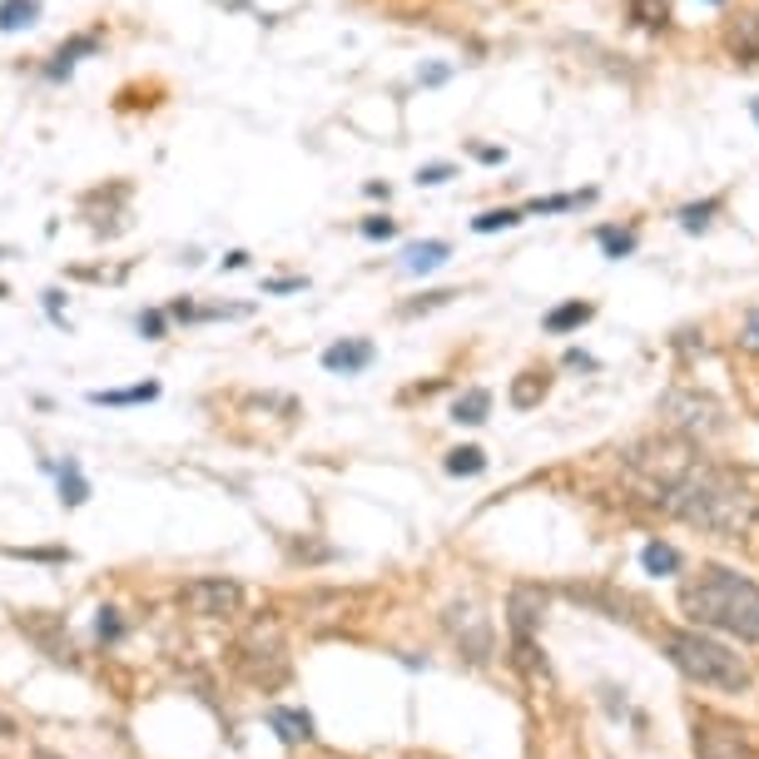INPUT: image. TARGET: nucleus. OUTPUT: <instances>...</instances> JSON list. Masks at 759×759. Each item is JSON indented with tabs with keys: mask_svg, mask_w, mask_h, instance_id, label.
<instances>
[{
	"mask_svg": "<svg viewBox=\"0 0 759 759\" xmlns=\"http://www.w3.org/2000/svg\"><path fill=\"white\" fill-rule=\"evenodd\" d=\"M373 358H378V348H373L368 338H338L333 348H323V368H328V373H343V378L373 368Z\"/></svg>",
	"mask_w": 759,
	"mask_h": 759,
	"instance_id": "nucleus-6",
	"label": "nucleus"
},
{
	"mask_svg": "<svg viewBox=\"0 0 759 759\" xmlns=\"http://www.w3.org/2000/svg\"><path fill=\"white\" fill-rule=\"evenodd\" d=\"M100 50V40L95 35H75L70 45H60V55H55V65H50V80H60V75H70V65H75V55H95Z\"/></svg>",
	"mask_w": 759,
	"mask_h": 759,
	"instance_id": "nucleus-21",
	"label": "nucleus"
},
{
	"mask_svg": "<svg viewBox=\"0 0 759 759\" xmlns=\"http://www.w3.org/2000/svg\"><path fill=\"white\" fill-rule=\"evenodd\" d=\"M635 472L650 477L655 506L710 536H745L759 521L755 492L700 457H635Z\"/></svg>",
	"mask_w": 759,
	"mask_h": 759,
	"instance_id": "nucleus-1",
	"label": "nucleus"
},
{
	"mask_svg": "<svg viewBox=\"0 0 759 759\" xmlns=\"http://www.w3.org/2000/svg\"><path fill=\"white\" fill-rule=\"evenodd\" d=\"M457 169L452 164H427V169H417V184H447Z\"/></svg>",
	"mask_w": 759,
	"mask_h": 759,
	"instance_id": "nucleus-29",
	"label": "nucleus"
},
{
	"mask_svg": "<svg viewBox=\"0 0 759 759\" xmlns=\"http://www.w3.org/2000/svg\"><path fill=\"white\" fill-rule=\"evenodd\" d=\"M566 368H596V358H586L581 348H571V353H566Z\"/></svg>",
	"mask_w": 759,
	"mask_h": 759,
	"instance_id": "nucleus-34",
	"label": "nucleus"
},
{
	"mask_svg": "<svg viewBox=\"0 0 759 759\" xmlns=\"http://www.w3.org/2000/svg\"><path fill=\"white\" fill-rule=\"evenodd\" d=\"M159 382H139V387H115V392H90L95 407H134V402H154Z\"/></svg>",
	"mask_w": 759,
	"mask_h": 759,
	"instance_id": "nucleus-13",
	"label": "nucleus"
},
{
	"mask_svg": "<svg viewBox=\"0 0 759 759\" xmlns=\"http://www.w3.org/2000/svg\"><path fill=\"white\" fill-rule=\"evenodd\" d=\"M447 472L452 477H477V472H487V452L482 447H457V452H447Z\"/></svg>",
	"mask_w": 759,
	"mask_h": 759,
	"instance_id": "nucleus-22",
	"label": "nucleus"
},
{
	"mask_svg": "<svg viewBox=\"0 0 759 759\" xmlns=\"http://www.w3.org/2000/svg\"><path fill=\"white\" fill-rule=\"evenodd\" d=\"M541 606H546V596L536 586H516L511 591V635H516L521 650H531V631L541 621Z\"/></svg>",
	"mask_w": 759,
	"mask_h": 759,
	"instance_id": "nucleus-7",
	"label": "nucleus"
},
{
	"mask_svg": "<svg viewBox=\"0 0 759 759\" xmlns=\"http://www.w3.org/2000/svg\"><path fill=\"white\" fill-rule=\"evenodd\" d=\"M0 730H10V725H5V720H0Z\"/></svg>",
	"mask_w": 759,
	"mask_h": 759,
	"instance_id": "nucleus-38",
	"label": "nucleus"
},
{
	"mask_svg": "<svg viewBox=\"0 0 759 759\" xmlns=\"http://www.w3.org/2000/svg\"><path fill=\"white\" fill-rule=\"evenodd\" d=\"M665 655L695 685H710V690H745L750 685V665L730 645H720V640H710L700 631H670L665 635Z\"/></svg>",
	"mask_w": 759,
	"mask_h": 759,
	"instance_id": "nucleus-3",
	"label": "nucleus"
},
{
	"mask_svg": "<svg viewBox=\"0 0 759 759\" xmlns=\"http://www.w3.org/2000/svg\"><path fill=\"white\" fill-rule=\"evenodd\" d=\"M268 725H273V735L283 740V745H308L313 740V720L303 715V710H268Z\"/></svg>",
	"mask_w": 759,
	"mask_h": 759,
	"instance_id": "nucleus-10",
	"label": "nucleus"
},
{
	"mask_svg": "<svg viewBox=\"0 0 759 759\" xmlns=\"http://www.w3.org/2000/svg\"><path fill=\"white\" fill-rule=\"evenodd\" d=\"M596 204V189H581V194H551V199H531L526 214H571V209H586Z\"/></svg>",
	"mask_w": 759,
	"mask_h": 759,
	"instance_id": "nucleus-15",
	"label": "nucleus"
},
{
	"mask_svg": "<svg viewBox=\"0 0 759 759\" xmlns=\"http://www.w3.org/2000/svg\"><path fill=\"white\" fill-rule=\"evenodd\" d=\"M358 229H363V239H373V244H378V239H392V234H397V219H387V214H368Z\"/></svg>",
	"mask_w": 759,
	"mask_h": 759,
	"instance_id": "nucleus-26",
	"label": "nucleus"
},
{
	"mask_svg": "<svg viewBox=\"0 0 759 759\" xmlns=\"http://www.w3.org/2000/svg\"><path fill=\"white\" fill-rule=\"evenodd\" d=\"M447 75H452V65H427V70H422L417 80H422V85H442Z\"/></svg>",
	"mask_w": 759,
	"mask_h": 759,
	"instance_id": "nucleus-31",
	"label": "nucleus"
},
{
	"mask_svg": "<svg viewBox=\"0 0 759 759\" xmlns=\"http://www.w3.org/2000/svg\"><path fill=\"white\" fill-rule=\"evenodd\" d=\"M179 601H184V611L199 616V621H224V616H239L244 586L229 581V576H194V581H184Z\"/></svg>",
	"mask_w": 759,
	"mask_h": 759,
	"instance_id": "nucleus-4",
	"label": "nucleus"
},
{
	"mask_svg": "<svg viewBox=\"0 0 759 759\" xmlns=\"http://www.w3.org/2000/svg\"><path fill=\"white\" fill-rule=\"evenodd\" d=\"M715 5H725V0H715Z\"/></svg>",
	"mask_w": 759,
	"mask_h": 759,
	"instance_id": "nucleus-39",
	"label": "nucleus"
},
{
	"mask_svg": "<svg viewBox=\"0 0 759 759\" xmlns=\"http://www.w3.org/2000/svg\"><path fill=\"white\" fill-rule=\"evenodd\" d=\"M95 635H100V640H120V635H125L120 611H110V606H105V611H100V621H95Z\"/></svg>",
	"mask_w": 759,
	"mask_h": 759,
	"instance_id": "nucleus-28",
	"label": "nucleus"
},
{
	"mask_svg": "<svg viewBox=\"0 0 759 759\" xmlns=\"http://www.w3.org/2000/svg\"><path fill=\"white\" fill-rule=\"evenodd\" d=\"M640 566H645L650 576H675V571H680V551H675L670 541H645Z\"/></svg>",
	"mask_w": 759,
	"mask_h": 759,
	"instance_id": "nucleus-14",
	"label": "nucleus"
},
{
	"mask_svg": "<svg viewBox=\"0 0 759 759\" xmlns=\"http://www.w3.org/2000/svg\"><path fill=\"white\" fill-rule=\"evenodd\" d=\"M596 244L606 258H631L635 244H640V234L635 229H616V224H606V229H596Z\"/></svg>",
	"mask_w": 759,
	"mask_h": 759,
	"instance_id": "nucleus-19",
	"label": "nucleus"
},
{
	"mask_svg": "<svg viewBox=\"0 0 759 759\" xmlns=\"http://www.w3.org/2000/svg\"><path fill=\"white\" fill-rule=\"evenodd\" d=\"M35 759H60V755H50V750H40V755H35Z\"/></svg>",
	"mask_w": 759,
	"mask_h": 759,
	"instance_id": "nucleus-37",
	"label": "nucleus"
},
{
	"mask_svg": "<svg viewBox=\"0 0 759 759\" xmlns=\"http://www.w3.org/2000/svg\"><path fill=\"white\" fill-rule=\"evenodd\" d=\"M85 497H90V482L80 477V462H65V467H60V502L80 506Z\"/></svg>",
	"mask_w": 759,
	"mask_h": 759,
	"instance_id": "nucleus-23",
	"label": "nucleus"
},
{
	"mask_svg": "<svg viewBox=\"0 0 759 759\" xmlns=\"http://www.w3.org/2000/svg\"><path fill=\"white\" fill-rule=\"evenodd\" d=\"M745 343H750V348H759V308H750V313H745Z\"/></svg>",
	"mask_w": 759,
	"mask_h": 759,
	"instance_id": "nucleus-32",
	"label": "nucleus"
},
{
	"mask_svg": "<svg viewBox=\"0 0 759 759\" xmlns=\"http://www.w3.org/2000/svg\"><path fill=\"white\" fill-rule=\"evenodd\" d=\"M725 209V194H710V199H695V204H685L675 219H680V229L685 234H705L710 224H715V214Z\"/></svg>",
	"mask_w": 759,
	"mask_h": 759,
	"instance_id": "nucleus-12",
	"label": "nucleus"
},
{
	"mask_svg": "<svg viewBox=\"0 0 759 759\" xmlns=\"http://www.w3.org/2000/svg\"><path fill=\"white\" fill-rule=\"evenodd\" d=\"M164 323H169V318H164L159 308H149V313H139V318H134V328H139L149 343H159V338H164Z\"/></svg>",
	"mask_w": 759,
	"mask_h": 759,
	"instance_id": "nucleus-27",
	"label": "nucleus"
},
{
	"mask_svg": "<svg viewBox=\"0 0 759 759\" xmlns=\"http://www.w3.org/2000/svg\"><path fill=\"white\" fill-rule=\"evenodd\" d=\"M685 402H690V392H670V397H665V407H685ZM695 412H720V407H715L710 397H700ZM685 427H720V417H690Z\"/></svg>",
	"mask_w": 759,
	"mask_h": 759,
	"instance_id": "nucleus-25",
	"label": "nucleus"
},
{
	"mask_svg": "<svg viewBox=\"0 0 759 759\" xmlns=\"http://www.w3.org/2000/svg\"><path fill=\"white\" fill-rule=\"evenodd\" d=\"M695 755L700 759H759V750L745 735H735V730H725V725H715V720H700V725H695Z\"/></svg>",
	"mask_w": 759,
	"mask_h": 759,
	"instance_id": "nucleus-5",
	"label": "nucleus"
},
{
	"mask_svg": "<svg viewBox=\"0 0 759 759\" xmlns=\"http://www.w3.org/2000/svg\"><path fill=\"white\" fill-rule=\"evenodd\" d=\"M750 115H755V125H759V100H750Z\"/></svg>",
	"mask_w": 759,
	"mask_h": 759,
	"instance_id": "nucleus-36",
	"label": "nucleus"
},
{
	"mask_svg": "<svg viewBox=\"0 0 759 759\" xmlns=\"http://www.w3.org/2000/svg\"><path fill=\"white\" fill-rule=\"evenodd\" d=\"M244 263H249V253H244V249H234L229 258H224V268H244Z\"/></svg>",
	"mask_w": 759,
	"mask_h": 759,
	"instance_id": "nucleus-35",
	"label": "nucleus"
},
{
	"mask_svg": "<svg viewBox=\"0 0 759 759\" xmlns=\"http://www.w3.org/2000/svg\"><path fill=\"white\" fill-rule=\"evenodd\" d=\"M725 45H730V55H735V60H745V65H759V15H740V20L730 25Z\"/></svg>",
	"mask_w": 759,
	"mask_h": 759,
	"instance_id": "nucleus-11",
	"label": "nucleus"
},
{
	"mask_svg": "<svg viewBox=\"0 0 759 759\" xmlns=\"http://www.w3.org/2000/svg\"><path fill=\"white\" fill-rule=\"evenodd\" d=\"M626 15L645 30H660V25H670V0H626Z\"/></svg>",
	"mask_w": 759,
	"mask_h": 759,
	"instance_id": "nucleus-20",
	"label": "nucleus"
},
{
	"mask_svg": "<svg viewBox=\"0 0 759 759\" xmlns=\"http://www.w3.org/2000/svg\"><path fill=\"white\" fill-rule=\"evenodd\" d=\"M293 288H303V278H273L268 283V293H293Z\"/></svg>",
	"mask_w": 759,
	"mask_h": 759,
	"instance_id": "nucleus-33",
	"label": "nucleus"
},
{
	"mask_svg": "<svg viewBox=\"0 0 759 759\" xmlns=\"http://www.w3.org/2000/svg\"><path fill=\"white\" fill-rule=\"evenodd\" d=\"M447 253H452V244L447 239H422V244H407L402 249V273H432V268H442L447 263Z\"/></svg>",
	"mask_w": 759,
	"mask_h": 759,
	"instance_id": "nucleus-9",
	"label": "nucleus"
},
{
	"mask_svg": "<svg viewBox=\"0 0 759 759\" xmlns=\"http://www.w3.org/2000/svg\"><path fill=\"white\" fill-rule=\"evenodd\" d=\"M472 154H477L482 164H502L506 159V149H497V144H472Z\"/></svg>",
	"mask_w": 759,
	"mask_h": 759,
	"instance_id": "nucleus-30",
	"label": "nucleus"
},
{
	"mask_svg": "<svg viewBox=\"0 0 759 759\" xmlns=\"http://www.w3.org/2000/svg\"><path fill=\"white\" fill-rule=\"evenodd\" d=\"M680 606L695 626H710V631L740 635V640L759 645V586L730 566H700L680 586Z\"/></svg>",
	"mask_w": 759,
	"mask_h": 759,
	"instance_id": "nucleus-2",
	"label": "nucleus"
},
{
	"mask_svg": "<svg viewBox=\"0 0 759 759\" xmlns=\"http://www.w3.org/2000/svg\"><path fill=\"white\" fill-rule=\"evenodd\" d=\"M546 387H551V382H546V373L526 368L521 378L511 382V407H521V412H526V407H536V402L546 397Z\"/></svg>",
	"mask_w": 759,
	"mask_h": 759,
	"instance_id": "nucleus-18",
	"label": "nucleus"
},
{
	"mask_svg": "<svg viewBox=\"0 0 759 759\" xmlns=\"http://www.w3.org/2000/svg\"><path fill=\"white\" fill-rule=\"evenodd\" d=\"M35 20H40V0H0V30L5 35H15Z\"/></svg>",
	"mask_w": 759,
	"mask_h": 759,
	"instance_id": "nucleus-17",
	"label": "nucleus"
},
{
	"mask_svg": "<svg viewBox=\"0 0 759 759\" xmlns=\"http://www.w3.org/2000/svg\"><path fill=\"white\" fill-rule=\"evenodd\" d=\"M487 412H492V392H487V387L462 392V397H457V407H452V417H457V422H467V427L487 422Z\"/></svg>",
	"mask_w": 759,
	"mask_h": 759,
	"instance_id": "nucleus-16",
	"label": "nucleus"
},
{
	"mask_svg": "<svg viewBox=\"0 0 759 759\" xmlns=\"http://www.w3.org/2000/svg\"><path fill=\"white\" fill-rule=\"evenodd\" d=\"M521 214H526V209H487V214H477V219H472V229H477V234L516 229V224H521Z\"/></svg>",
	"mask_w": 759,
	"mask_h": 759,
	"instance_id": "nucleus-24",
	"label": "nucleus"
},
{
	"mask_svg": "<svg viewBox=\"0 0 759 759\" xmlns=\"http://www.w3.org/2000/svg\"><path fill=\"white\" fill-rule=\"evenodd\" d=\"M596 318V303H586V298H566V303H556L546 318H541V328L551 333V338H561V333H576V328H586Z\"/></svg>",
	"mask_w": 759,
	"mask_h": 759,
	"instance_id": "nucleus-8",
	"label": "nucleus"
}]
</instances>
